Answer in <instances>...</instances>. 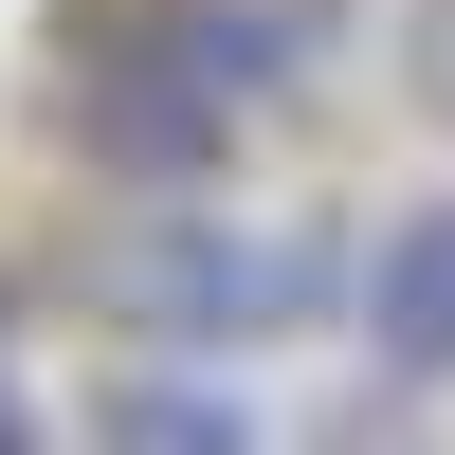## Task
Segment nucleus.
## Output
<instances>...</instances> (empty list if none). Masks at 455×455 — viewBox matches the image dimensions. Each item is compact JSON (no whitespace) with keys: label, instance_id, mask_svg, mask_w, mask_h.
Segmentation results:
<instances>
[{"label":"nucleus","instance_id":"nucleus-4","mask_svg":"<svg viewBox=\"0 0 455 455\" xmlns=\"http://www.w3.org/2000/svg\"><path fill=\"white\" fill-rule=\"evenodd\" d=\"M146 36H164V55L201 73L219 109H274L291 73L347 36V0H146Z\"/></svg>","mask_w":455,"mask_h":455},{"label":"nucleus","instance_id":"nucleus-2","mask_svg":"<svg viewBox=\"0 0 455 455\" xmlns=\"http://www.w3.org/2000/svg\"><path fill=\"white\" fill-rule=\"evenodd\" d=\"M73 146H92V164H128V182H201L219 146H237V109H219L201 73H182L164 36L128 19V36H109L92 73H73Z\"/></svg>","mask_w":455,"mask_h":455},{"label":"nucleus","instance_id":"nucleus-5","mask_svg":"<svg viewBox=\"0 0 455 455\" xmlns=\"http://www.w3.org/2000/svg\"><path fill=\"white\" fill-rule=\"evenodd\" d=\"M92 455H274V419L219 364H109L92 383Z\"/></svg>","mask_w":455,"mask_h":455},{"label":"nucleus","instance_id":"nucleus-1","mask_svg":"<svg viewBox=\"0 0 455 455\" xmlns=\"http://www.w3.org/2000/svg\"><path fill=\"white\" fill-rule=\"evenodd\" d=\"M92 310L128 328L146 364H237V347H291V328L347 310V255L310 219H219V201H164L128 237H92Z\"/></svg>","mask_w":455,"mask_h":455},{"label":"nucleus","instance_id":"nucleus-3","mask_svg":"<svg viewBox=\"0 0 455 455\" xmlns=\"http://www.w3.org/2000/svg\"><path fill=\"white\" fill-rule=\"evenodd\" d=\"M347 328L383 383H455V201H401L347 274Z\"/></svg>","mask_w":455,"mask_h":455},{"label":"nucleus","instance_id":"nucleus-6","mask_svg":"<svg viewBox=\"0 0 455 455\" xmlns=\"http://www.w3.org/2000/svg\"><path fill=\"white\" fill-rule=\"evenodd\" d=\"M0 455H55V437H36V401H19V364H0Z\"/></svg>","mask_w":455,"mask_h":455}]
</instances>
